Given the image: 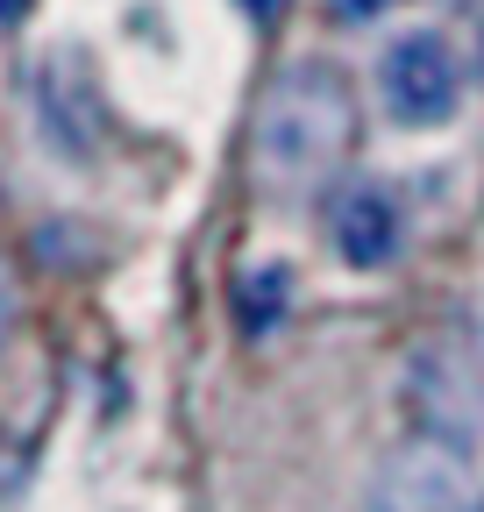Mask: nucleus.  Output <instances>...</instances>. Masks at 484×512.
Returning a JSON list of instances; mask_svg holds the SVG:
<instances>
[{
    "label": "nucleus",
    "instance_id": "nucleus-4",
    "mask_svg": "<svg viewBox=\"0 0 484 512\" xmlns=\"http://www.w3.org/2000/svg\"><path fill=\"white\" fill-rule=\"evenodd\" d=\"M378 86H385V107L399 121H413V128L449 121L456 114V93H463L456 57H449L442 36H399L385 50V64H378Z\"/></svg>",
    "mask_w": 484,
    "mask_h": 512
},
{
    "label": "nucleus",
    "instance_id": "nucleus-9",
    "mask_svg": "<svg viewBox=\"0 0 484 512\" xmlns=\"http://www.w3.org/2000/svg\"><path fill=\"white\" fill-rule=\"evenodd\" d=\"M242 8H250V15H278V0H242Z\"/></svg>",
    "mask_w": 484,
    "mask_h": 512
},
{
    "label": "nucleus",
    "instance_id": "nucleus-6",
    "mask_svg": "<svg viewBox=\"0 0 484 512\" xmlns=\"http://www.w3.org/2000/svg\"><path fill=\"white\" fill-rule=\"evenodd\" d=\"M285 299H292V278H285L278 264L250 271V278H242V292H235V306H242V328H250V335L278 328V320H285Z\"/></svg>",
    "mask_w": 484,
    "mask_h": 512
},
{
    "label": "nucleus",
    "instance_id": "nucleus-3",
    "mask_svg": "<svg viewBox=\"0 0 484 512\" xmlns=\"http://www.w3.org/2000/svg\"><path fill=\"white\" fill-rule=\"evenodd\" d=\"M363 512H477V456L470 441L428 434L399 441L392 456L371 470V491H363Z\"/></svg>",
    "mask_w": 484,
    "mask_h": 512
},
{
    "label": "nucleus",
    "instance_id": "nucleus-5",
    "mask_svg": "<svg viewBox=\"0 0 484 512\" xmlns=\"http://www.w3.org/2000/svg\"><path fill=\"white\" fill-rule=\"evenodd\" d=\"M335 249L349 256L356 271H385L399 256V207L385 200L378 185H356L335 200Z\"/></svg>",
    "mask_w": 484,
    "mask_h": 512
},
{
    "label": "nucleus",
    "instance_id": "nucleus-7",
    "mask_svg": "<svg viewBox=\"0 0 484 512\" xmlns=\"http://www.w3.org/2000/svg\"><path fill=\"white\" fill-rule=\"evenodd\" d=\"M392 8V0H335V15H349V22H378Z\"/></svg>",
    "mask_w": 484,
    "mask_h": 512
},
{
    "label": "nucleus",
    "instance_id": "nucleus-10",
    "mask_svg": "<svg viewBox=\"0 0 484 512\" xmlns=\"http://www.w3.org/2000/svg\"><path fill=\"white\" fill-rule=\"evenodd\" d=\"M0 342H8V285H0Z\"/></svg>",
    "mask_w": 484,
    "mask_h": 512
},
{
    "label": "nucleus",
    "instance_id": "nucleus-2",
    "mask_svg": "<svg viewBox=\"0 0 484 512\" xmlns=\"http://www.w3.org/2000/svg\"><path fill=\"white\" fill-rule=\"evenodd\" d=\"M406 413L428 434H449V441H470V448L484 441V320L477 313L435 320V328L413 342Z\"/></svg>",
    "mask_w": 484,
    "mask_h": 512
},
{
    "label": "nucleus",
    "instance_id": "nucleus-1",
    "mask_svg": "<svg viewBox=\"0 0 484 512\" xmlns=\"http://www.w3.org/2000/svg\"><path fill=\"white\" fill-rule=\"evenodd\" d=\"M356 136V93L328 64H292L257 107V164L271 178H314Z\"/></svg>",
    "mask_w": 484,
    "mask_h": 512
},
{
    "label": "nucleus",
    "instance_id": "nucleus-8",
    "mask_svg": "<svg viewBox=\"0 0 484 512\" xmlns=\"http://www.w3.org/2000/svg\"><path fill=\"white\" fill-rule=\"evenodd\" d=\"M29 15V0H0V22H22Z\"/></svg>",
    "mask_w": 484,
    "mask_h": 512
}]
</instances>
